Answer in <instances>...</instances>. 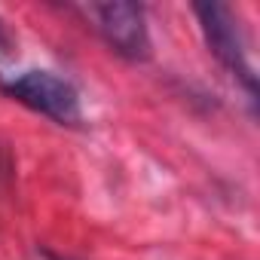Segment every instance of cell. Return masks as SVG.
<instances>
[{"instance_id": "cell-1", "label": "cell", "mask_w": 260, "mask_h": 260, "mask_svg": "<svg viewBox=\"0 0 260 260\" xmlns=\"http://www.w3.org/2000/svg\"><path fill=\"white\" fill-rule=\"evenodd\" d=\"M0 92L58 125L83 122V104L77 86L52 71H22L0 77Z\"/></svg>"}, {"instance_id": "cell-2", "label": "cell", "mask_w": 260, "mask_h": 260, "mask_svg": "<svg viewBox=\"0 0 260 260\" xmlns=\"http://www.w3.org/2000/svg\"><path fill=\"white\" fill-rule=\"evenodd\" d=\"M193 13L199 19L202 37H205L211 55L233 74V80L242 83L248 98L257 101V74H254V68L248 61L245 37H242V28H239L233 10L223 7V4H196Z\"/></svg>"}, {"instance_id": "cell-3", "label": "cell", "mask_w": 260, "mask_h": 260, "mask_svg": "<svg viewBox=\"0 0 260 260\" xmlns=\"http://www.w3.org/2000/svg\"><path fill=\"white\" fill-rule=\"evenodd\" d=\"M80 10L116 55L128 61L150 58V31L144 7L128 4V0H110V4H86Z\"/></svg>"}, {"instance_id": "cell-4", "label": "cell", "mask_w": 260, "mask_h": 260, "mask_svg": "<svg viewBox=\"0 0 260 260\" xmlns=\"http://www.w3.org/2000/svg\"><path fill=\"white\" fill-rule=\"evenodd\" d=\"M10 49H13V34H10L7 22L0 19V52H4V55H10Z\"/></svg>"}]
</instances>
